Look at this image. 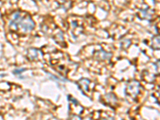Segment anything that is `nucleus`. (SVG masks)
I'll return each instance as SVG.
<instances>
[{"mask_svg":"<svg viewBox=\"0 0 160 120\" xmlns=\"http://www.w3.org/2000/svg\"><path fill=\"white\" fill-rule=\"evenodd\" d=\"M10 27L14 29L19 28L25 31H31L34 28L35 24L30 17H22L19 13H16L10 22Z\"/></svg>","mask_w":160,"mask_h":120,"instance_id":"nucleus-1","label":"nucleus"}]
</instances>
